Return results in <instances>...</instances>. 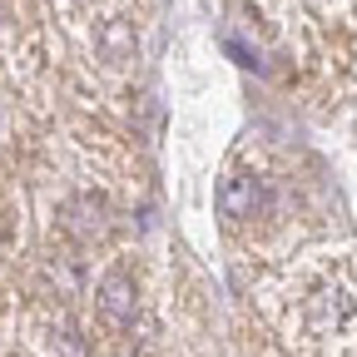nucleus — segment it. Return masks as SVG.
I'll return each instance as SVG.
<instances>
[{
  "label": "nucleus",
  "instance_id": "obj_1",
  "mask_svg": "<svg viewBox=\"0 0 357 357\" xmlns=\"http://www.w3.org/2000/svg\"><path fill=\"white\" fill-rule=\"evenodd\" d=\"M213 204H218V213H223V218L243 223V218H253V213L268 204V194H263V184H258V178H243V174H234V178H218V189H213Z\"/></svg>",
  "mask_w": 357,
  "mask_h": 357
},
{
  "label": "nucleus",
  "instance_id": "obj_2",
  "mask_svg": "<svg viewBox=\"0 0 357 357\" xmlns=\"http://www.w3.org/2000/svg\"><path fill=\"white\" fill-rule=\"evenodd\" d=\"M100 312L114 323V328H124V323H134V283L119 273H105V283H100Z\"/></svg>",
  "mask_w": 357,
  "mask_h": 357
},
{
  "label": "nucleus",
  "instance_id": "obj_3",
  "mask_svg": "<svg viewBox=\"0 0 357 357\" xmlns=\"http://www.w3.org/2000/svg\"><path fill=\"white\" fill-rule=\"evenodd\" d=\"M129 50H134V30H129L124 20L105 25V55H109V60H119V55H129Z\"/></svg>",
  "mask_w": 357,
  "mask_h": 357
}]
</instances>
